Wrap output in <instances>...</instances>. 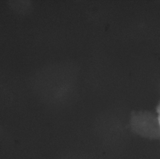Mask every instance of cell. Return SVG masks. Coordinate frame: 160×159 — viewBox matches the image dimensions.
Here are the masks:
<instances>
[{"instance_id":"obj_1","label":"cell","mask_w":160,"mask_h":159,"mask_svg":"<svg viewBox=\"0 0 160 159\" xmlns=\"http://www.w3.org/2000/svg\"><path fill=\"white\" fill-rule=\"evenodd\" d=\"M130 128L134 134L149 140H160V127L156 113L134 112L131 115Z\"/></svg>"},{"instance_id":"obj_2","label":"cell","mask_w":160,"mask_h":159,"mask_svg":"<svg viewBox=\"0 0 160 159\" xmlns=\"http://www.w3.org/2000/svg\"><path fill=\"white\" fill-rule=\"evenodd\" d=\"M6 2L10 10L19 16L27 15L32 7V3L28 0H8Z\"/></svg>"},{"instance_id":"obj_3","label":"cell","mask_w":160,"mask_h":159,"mask_svg":"<svg viewBox=\"0 0 160 159\" xmlns=\"http://www.w3.org/2000/svg\"><path fill=\"white\" fill-rule=\"evenodd\" d=\"M156 114L158 117V119L160 127V100L156 108Z\"/></svg>"}]
</instances>
